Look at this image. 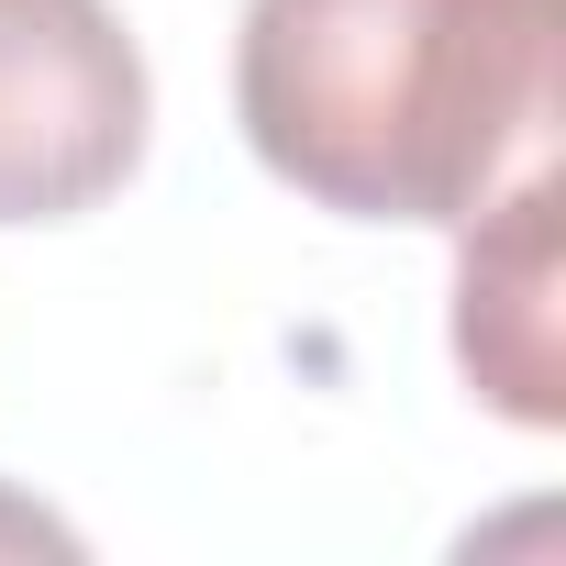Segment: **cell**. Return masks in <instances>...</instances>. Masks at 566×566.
I'll list each match as a JSON object with an SVG mask.
<instances>
[{
    "instance_id": "1",
    "label": "cell",
    "mask_w": 566,
    "mask_h": 566,
    "mask_svg": "<svg viewBox=\"0 0 566 566\" xmlns=\"http://www.w3.org/2000/svg\"><path fill=\"white\" fill-rule=\"evenodd\" d=\"M566 0H244L233 123L345 222H467L555 145Z\"/></svg>"
},
{
    "instance_id": "2",
    "label": "cell",
    "mask_w": 566,
    "mask_h": 566,
    "mask_svg": "<svg viewBox=\"0 0 566 566\" xmlns=\"http://www.w3.org/2000/svg\"><path fill=\"white\" fill-rule=\"evenodd\" d=\"M145 56L112 0H0V222H78L145 167Z\"/></svg>"
},
{
    "instance_id": "3",
    "label": "cell",
    "mask_w": 566,
    "mask_h": 566,
    "mask_svg": "<svg viewBox=\"0 0 566 566\" xmlns=\"http://www.w3.org/2000/svg\"><path fill=\"white\" fill-rule=\"evenodd\" d=\"M455 255V367L511 422H566V356H555V156H533L511 189H489Z\"/></svg>"
}]
</instances>
